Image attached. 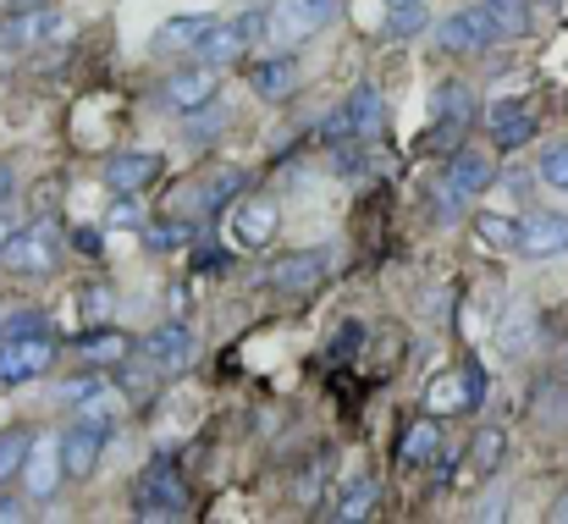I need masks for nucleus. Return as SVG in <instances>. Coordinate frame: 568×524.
I'll list each match as a JSON object with an SVG mask.
<instances>
[{
  "label": "nucleus",
  "mask_w": 568,
  "mask_h": 524,
  "mask_svg": "<svg viewBox=\"0 0 568 524\" xmlns=\"http://www.w3.org/2000/svg\"><path fill=\"white\" fill-rule=\"evenodd\" d=\"M17 193V172H11V161H0V204Z\"/></svg>",
  "instance_id": "nucleus-38"
},
{
  "label": "nucleus",
  "mask_w": 568,
  "mask_h": 524,
  "mask_svg": "<svg viewBox=\"0 0 568 524\" xmlns=\"http://www.w3.org/2000/svg\"><path fill=\"white\" fill-rule=\"evenodd\" d=\"M491 182H497V161H491V150H475V144L453 150V161H447V182H442V188H453V193L469 204V199H480Z\"/></svg>",
  "instance_id": "nucleus-15"
},
{
  "label": "nucleus",
  "mask_w": 568,
  "mask_h": 524,
  "mask_svg": "<svg viewBox=\"0 0 568 524\" xmlns=\"http://www.w3.org/2000/svg\"><path fill=\"white\" fill-rule=\"evenodd\" d=\"M276 226H282L276 199H243L237 215H232V238H237L243 249H265V243L276 238Z\"/></svg>",
  "instance_id": "nucleus-18"
},
{
  "label": "nucleus",
  "mask_w": 568,
  "mask_h": 524,
  "mask_svg": "<svg viewBox=\"0 0 568 524\" xmlns=\"http://www.w3.org/2000/svg\"><path fill=\"white\" fill-rule=\"evenodd\" d=\"M161 167L166 161L155 150H122V155L105 161V182H111V193H144L161 177Z\"/></svg>",
  "instance_id": "nucleus-17"
},
{
  "label": "nucleus",
  "mask_w": 568,
  "mask_h": 524,
  "mask_svg": "<svg viewBox=\"0 0 568 524\" xmlns=\"http://www.w3.org/2000/svg\"><path fill=\"white\" fill-rule=\"evenodd\" d=\"M486 386L491 381H486L480 364H458V370H447L425 386V414H475L486 403Z\"/></svg>",
  "instance_id": "nucleus-5"
},
{
  "label": "nucleus",
  "mask_w": 568,
  "mask_h": 524,
  "mask_svg": "<svg viewBox=\"0 0 568 524\" xmlns=\"http://www.w3.org/2000/svg\"><path fill=\"white\" fill-rule=\"evenodd\" d=\"M547 520H552V524H568V492L558 497V503H552V514H547Z\"/></svg>",
  "instance_id": "nucleus-40"
},
{
  "label": "nucleus",
  "mask_w": 568,
  "mask_h": 524,
  "mask_svg": "<svg viewBox=\"0 0 568 524\" xmlns=\"http://www.w3.org/2000/svg\"><path fill=\"white\" fill-rule=\"evenodd\" d=\"M430 453H442V431H436V420L414 425V431L403 436V447H397L403 464H430Z\"/></svg>",
  "instance_id": "nucleus-28"
},
{
  "label": "nucleus",
  "mask_w": 568,
  "mask_h": 524,
  "mask_svg": "<svg viewBox=\"0 0 568 524\" xmlns=\"http://www.w3.org/2000/svg\"><path fill=\"white\" fill-rule=\"evenodd\" d=\"M376 497H381L376 475H354V481L337 492V508H332V520H365V514L376 508Z\"/></svg>",
  "instance_id": "nucleus-24"
},
{
  "label": "nucleus",
  "mask_w": 568,
  "mask_h": 524,
  "mask_svg": "<svg viewBox=\"0 0 568 524\" xmlns=\"http://www.w3.org/2000/svg\"><path fill=\"white\" fill-rule=\"evenodd\" d=\"M210 22H215L210 11H183V17H172V22H161V28H155L150 50H161V56H166V50H172V56H178V50H193V44L210 33Z\"/></svg>",
  "instance_id": "nucleus-22"
},
{
  "label": "nucleus",
  "mask_w": 568,
  "mask_h": 524,
  "mask_svg": "<svg viewBox=\"0 0 568 524\" xmlns=\"http://www.w3.org/2000/svg\"><path fill=\"white\" fill-rule=\"evenodd\" d=\"M39 332H50V315L44 310H11L0 321V337H39Z\"/></svg>",
  "instance_id": "nucleus-32"
},
{
  "label": "nucleus",
  "mask_w": 568,
  "mask_h": 524,
  "mask_svg": "<svg viewBox=\"0 0 568 524\" xmlns=\"http://www.w3.org/2000/svg\"><path fill=\"white\" fill-rule=\"evenodd\" d=\"M189 481L178 470V458H150L133 481V514L139 520H183L189 514Z\"/></svg>",
  "instance_id": "nucleus-1"
},
{
  "label": "nucleus",
  "mask_w": 568,
  "mask_h": 524,
  "mask_svg": "<svg viewBox=\"0 0 568 524\" xmlns=\"http://www.w3.org/2000/svg\"><path fill=\"white\" fill-rule=\"evenodd\" d=\"M28 453H33V431H22V425L0 431V481H11V475L22 470Z\"/></svg>",
  "instance_id": "nucleus-30"
},
{
  "label": "nucleus",
  "mask_w": 568,
  "mask_h": 524,
  "mask_svg": "<svg viewBox=\"0 0 568 524\" xmlns=\"http://www.w3.org/2000/svg\"><path fill=\"white\" fill-rule=\"evenodd\" d=\"M55 33H61V17L50 6H28V11H11L0 22V50H33V44H44Z\"/></svg>",
  "instance_id": "nucleus-16"
},
{
  "label": "nucleus",
  "mask_w": 568,
  "mask_h": 524,
  "mask_svg": "<svg viewBox=\"0 0 568 524\" xmlns=\"http://www.w3.org/2000/svg\"><path fill=\"white\" fill-rule=\"evenodd\" d=\"M193 238V221H155V226H144V243H150V254H172V249H183Z\"/></svg>",
  "instance_id": "nucleus-31"
},
{
  "label": "nucleus",
  "mask_w": 568,
  "mask_h": 524,
  "mask_svg": "<svg viewBox=\"0 0 568 524\" xmlns=\"http://www.w3.org/2000/svg\"><path fill=\"white\" fill-rule=\"evenodd\" d=\"M111 226H139V193H122V199H116Z\"/></svg>",
  "instance_id": "nucleus-36"
},
{
  "label": "nucleus",
  "mask_w": 568,
  "mask_h": 524,
  "mask_svg": "<svg viewBox=\"0 0 568 524\" xmlns=\"http://www.w3.org/2000/svg\"><path fill=\"white\" fill-rule=\"evenodd\" d=\"M514 249L525 260H558V254H568V215H558V210H530L519 221Z\"/></svg>",
  "instance_id": "nucleus-12"
},
{
  "label": "nucleus",
  "mask_w": 568,
  "mask_h": 524,
  "mask_svg": "<svg viewBox=\"0 0 568 524\" xmlns=\"http://www.w3.org/2000/svg\"><path fill=\"white\" fill-rule=\"evenodd\" d=\"M343 117H348V133L354 139H376L381 128H386V105H381V89L371 83H359L348 100H343Z\"/></svg>",
  "instance_id": "nucleus-23"
},
{
  "label": "nucleus",
  "mask_w": 568,
  "mask_h": 524,
  "mask_svg": "<svg viewBox=\"0 0 568 524\" xmlns=\"http://www.w3.org/2000/svg\"><path fill=\"white\" fill-rule=\"evenodd\" d=\"M503 453H508V436H503L497 425H480L475 442H469V470H475V475H497Z\"/></svg>",
  "instance_id": "nucleus-26"
},
{
  "label": "nucleus",
  "mask_w": 568,
  "mask_h": 524,
  "mask_svg": "<svg viewBox=\"0 0 568 524\" xmlns=\"http://www.w3.org/2000/svg\"><path fill=\"white\" fill-rule=\"evenodd\" d=\"M392 6H414V0H386V11H392Z\"/></svg>",
  "instance_id": "nucleus-43"
},
{
  "label": "nucleus",
  "mask_w": 568,
  "mask_h": 524,
  "mask_svg": "<svg viewBox=\"0 0 568 524\" xmlns=\"http://www.w3.org/2000/svg\"><path fill=\"white\" fill-rule=\"evenodd\" d=\"M326 271H332V254H326V249H298V254L271 260L265 282H271L276 293H315V288L326 282Z\"/></svg>",
  "instance_id": "nucleus-11"
},
{
  "label": "nucleus",
  "mask_w": 568,
  "mask_h": 524,
  "mask_svg": "<svg viewBox=\"0 0 568 524\" xmlns=\"http://www.w3.org/2000/svg\"><path fill=\"white\" fill-rule=\"evenodd\" d=\"M6 238H11V221H6V215H0V243H6Z\"/></svg>",
  "instance_id": "nucleus-42"
},
{
  "label": "nucleus",
  "mask_w": 568,
  "mask_h": 524,
  "mask_svg": "<svg viewBox=\"0 0 568 524\" xmlns=\"http://www.w3.org/2000/svg\"><path fill=\"white\" fill-rule=\"evenodd\" d=\"M475 117H480V105H475V89H469L464 78L436 83V94H430V139H436V144L464 139Z\"/></svg>",
  "instance_id": "nucleus-6"
},
{
  "label": "nucleus",
  "mask_w": 568,
  "mask_h": 524,
  "mask_svg": "<svg viewBox=\"0 0 568 524\" xmlns=\"http://www.w3.org/2000/svg\"><path fill=\"white\" fill-rule=\"evenodd\" d=\"M265 33V11H243V17H215L210 33L193 44V61L204 67H226V61H243L254 50V39Z\"/></svg>",
  "instance_id": "nucleus-4"
},
{
  "label": "nucleus",
  "mask_w": 568,
  "mask_h": 524,
  "mask_svg": "<svg viewBox=\"0 0 568 524\" xmlns=\"http://www.w3.org/2000/svg\"><path fill=\"white\" fill-rule=\"evenodd\" d=\"M480 232H486V243H497V249H514V238H519V221H508V215H480Z\"/></svg>",
  "instance_id": "nucleus-35"
},
{
  "label": "nucleus",
  "mask_w": 568,
  "mask_h": 524,
  "mask_svg": "<svg viewBox=\"0 0 568 524\" xmlns=\"http://www.w3.org/2000/svg\"><path fill=\"white\" fill-rule=\"evenodd\" d=\"M11 11H28V6H44V0H6Z\"/></svg>",
  "instance_id": "nucleus-41"
},
{
  "label": "nucleus",
  "mask_w": 568,
  "mask_h": 524,
  "mask_svg": "<svg viewBox=\"0 0 568 524\" xmlns=\"http://www.w3.org/2000/svg\"><path fill=\"white\" fill-rule=\"evenodd\" d=\"M139 359H144L155 375H178L193 359V332L183 321H166V326H155V332L139 337Z\"/></svg>",
  "instance_id": "nucleus-13"
},
{
  "label": "nucleus",
  "mask_w": 568,
  "mask_h": 524,
  "mask_svg": "<svg viewBox=\"0 0 568 524\" xmlns=\"http://www.w3.org/2000/svg\"><path fill=\"white\" fill-rule=\"evenodd\" d=\"M243 182H248V177L237 172V167H221V172H215L210 182H204V188H199V204H204V210L215 215V210H226V204H232V193H237Z\"/></svg>",
  "instance_id": "nucleus-29"
},
{
  "label": "nucleus",
  "mask_w": 568,
  "mask_h": 524,
  "mask_svg": "<svg viewBox=\"0 0 568 524\" xmlns=\"http://www.w3.org/2000/svg\"><path fill=\"white\" fill-rule=\"evenodd\" d=\"M221 94V67H183V72H172L166 78V89H161V105L166 111H178V117H193V111H210V100Z\"/></svg>",
  "instance_id": "nucleus-10"
},
{
  "label": "nucleus",
  "mask_w": 568,
  "mask_h": 524,
  "mask_svg": "<svg viewBox=\"0 0 568 524\" xmlns=\"http://www.w3.org/2000/svg\"><path fill=\"white\" fill-rule=\"evenodd\" d=\"M105 442H111V425H100V420H83V414H78V420L55 436L67 481H89V475L100 470V458H105Z\"/></svg>",
  "instance_id": "nucleus-7"
},
{
  "label": "nucleus",
  "mask_w": 568,
  "mask_h": 524,
  "mask_svg": "<svg viewBox=\"0 0 568 524\" xmlns=\"http://www.w3.org/2000/svg\"><path fill=\"white\" fill-rule=\"evenodd\" d=\"M78 353H83L89 364H122V359H128V337L111 332V326H94V332L78 337Z\"/></svg>",
  "instance_id": "nucleus-25"
},
{
  "label": "nucleus",
  "mask_w": 568,
  "mask_h": 524,
  "mask_svg": "<svg viewBox=\"0 0 568 524\" xmlns=\"http://www.w3.org/2000/svg\"><path fill=\"white\" fill-rule=\"evenodd\" d=\"M536 111L525 105V100H497L491 111H486V133H491V144L503 150V155H514V150H525L530 139H536Z\"/></svg>",
  "instance_id": "nucleus-14"
},
{
  "label": "nucleus",
  "mask_w": 568,
  "mask_h": 524,
  "mask_svg": "<svg viewBox=\"0 0 568 524\" xmlns=\"http://www.w3.org/2000/svg\"><path fill=\"white\" fill-rule=\"evenodd\" d=\"M0 265L17 271V276H50L61 265V232L50 221H33V226H11V238L0 243Z\"/></svg>",
  "instance_id": "nucleus-3"
},
{
  "label": "nucleus",
  "mask_w": 568,
  "mask_h": 524,
  "mask_svg": "<svg viewBox=\"0 0 568 524\" xmlns=\"http://www.w3.org/2000/svg\"><path fill=\"white\" fill-rule=\"evenodd\" d=\"M55 364V332L39 337H0V386H28Z\"/></svg>",
  "instance_id": "nucleus-8"
},
{
  "label": "nucleus",
  "mask_w": 568,
  "mask_h": 524,
  "mask_svg": "<svg viewBox=\"0 0 568 524\" xmlns=\"http://www.w3.org/2000/svg\"><path fill=\"white\" fill-rule=\"evenodd\" d=\"M72 243H78L83 254H100V232H94V226H78V232H72Z\"/></svg>",
  "instance_id": "nucleus-37"
},
{
  "label": "nucleus",
  "mask_w": 568,
  "mask_h": 524,
  "mask_svg": "<svg viewBox=\"0 0 568 524\" xmlns=\"http://www.w3.org/2000/svg\"><path fill=\"white\" fill-rule=\"evenodd\" d=\"M536 332H541V315H536V304H530V299H514V304L503 310V326H497V349L508 353V359H519V353L536 343Z\"/></svg>",
  "instance_id": "nucleus-21"
},
{
  "label": "nucleus",
  "mask_w": 568,
  "mask_h": 524,
  "mask_svg": "<svg viewBox=\"0 0 568 524\" xmlns=\"http://www.w3.org/2000/svg\"><path fill=\"white\" fill-rule=\"evenodd\" d=\"M248 89H254L260 100H287V94L298 89V61H293L287 50L260 56V61L248 67Z\"/></svg>",
  "instance_id": "nucleus-19"
},
{
  "label": "nucleus",
  "mask_w": 568,
  "mask_h": 524,
  "mask_svg": "<svg viewBox=\"0 0 568 524\" xmlns=\"http://www.w3.org/2000/svg\"><path fill=\"white\" fill-rule=\"evenodd\" d=\"M22 514H28L22 503H11V497H0V520H22Z\"/></svg>",
  "instance_id": "nucleus-39"
},
{
  "label": "nucleus",
  "mask_w": 568,
  "mask_h": 524,
  "mask_svg": "<svg viewBox=\"0 0 568 524\" xmlns=\"http://www.w3.org/2000/svg\"><path fill=\"white\" fill-rule=\"evenodd\" d=\"M541 182H547V188H558V193H568V139L541 150Z\"/></svg>",
  "instance_id": "nucleus-33"
},
{
  "label": "nucleus",
  "mask_w": 568,
  "mask_h": 524,
  "mask_svg": "<svg viewBox=\"0 0 568 524\" xmlns=\"http://www.w3.org/2000/svg\"><path fill=\"white\" fill-rule=\"evenodd\" d=\"M61 447L55 442H33V453L22 458V481H28V497L33 503H50V492L61 486Z\"/></svg>",
  "instance_id": "nucleus-20"
},
{
  "label": "nucleus",
  "mask_w": 568,
  "mask_h": 524,
  "mask_svg": "<svg viewBox=\"0 0 568 524\" xmlns=\"http://www.w3.org/2000/svg\"><path fill=\"white\" fill-rule=\"evenodd\" d=\"M486 11H491V22H497L503 39H525V33H530L536 0H486Z\"/></svg>",
  "instance_id": "nucleus-27"
},
{
  "label": "nucleus",
  "mask_w": 568,
  "mask_h": 524,
  "mask_svg": "<svg viewBox=\"0 0 568 524\" xmlns=\"http://www.w3.org/2000/svg\"><path fill=\"white\" fill-rule=\"evenodd\" d=\"M425 6L414 0V6H392V22H386V39H408V33H419L425 28Z\"/></svg>",
  "instance_id": "nucleus-34"
},
{
  "label": "nucleus",
  "mask_w": 568,
  "mask_h": 524,
  "mask_svg": "<svg viewBox=\"0 0 568 524\" xmlns=\"http://www.w3.org/2000/svg\"><path fill=\"white\" fill-rule=\"evenodd\" d=\"M491 39H503V33H497L486 6H464V11L436 22V50H447V56H480Z\"/></svg>",
  "instance_id": "nucleus-9"
},
{
  "label": "nucleus",
  "mask_w": 568,
  "mask_h": 524,
  "mask_svg": "<svg viewBox=\"0 0 568 524\" xmlns=\"http://www.w3.org/2000/svg\"><path fill=\"white\" fill-rule=\"evenodd\" d=\"M337 17H343V0H276V6L265 11V33L293 50V44L321 39Z\"/></svg>",
  "instance_id": "nucleus-2"
}]
</instances>
